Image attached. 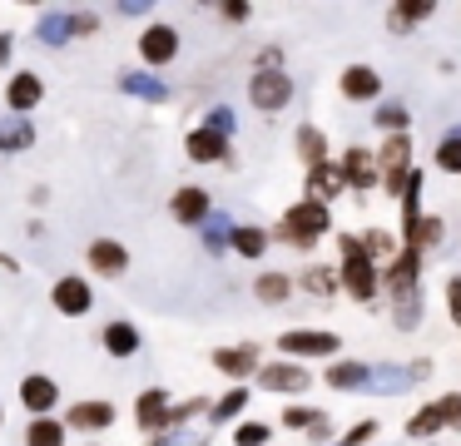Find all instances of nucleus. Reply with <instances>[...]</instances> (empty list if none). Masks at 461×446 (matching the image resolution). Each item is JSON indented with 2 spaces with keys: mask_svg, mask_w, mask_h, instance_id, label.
Listing matches in <instances>:
<instances>
[{
  "mask_svg": "<svg viewBox=\"0 0 461 446\" xmlns=\"http://www.w3.org/2000/svg\"><path fill=\"white\" fill-rule=\"evenodd\" d=\"M11 50H15V40H11V35H0V59H11Z\"/></svg>",
  "mask_w": 461,
  "mask_h": 446,
  "instance_id": "49",
  "label": "nucleus"
},
{
  "mask_svg": "<svg viewBox=\"0 0 461 446\" xmlns=\"http://www.w3.org/2000/svg\"><path fill=\"white\" fill-rule=\"evenodd\" d=\"M189 159H199V164H219V159H229V139L213 134V129H194L189 134Z\"/></svg>",
  "mask_w": 461,
  "mask_h": 446,
  "instance_id": "18",
  "label": "nucleus"
},
{
  "mask_svg": "<svg viewBox=\"0 0 461 446\" xmlns=\"http://www.w3.org/2000/svg\"><path fill=\"white\" fill-rule=\"evenodd\" d=\"M104 352L110 357H134L140 352V332H134L130 323H110L104 327Z\"/></svg>",
  "mask_w": 461,
  "mask_h": 446,
  "instance_id": "21",
  "label": "nucleus"
},
{
  "mask_svg": "<svg viewBox=\"0 0 461 446\" xmlns=\"http://www.w3.org/2000/svg\"><path fill=\"white\" fill-rule=\"evenodd\" d=\"M194 412H203V402H184V406H169V416H164V432H179V426L189 422Z\"/></svg>",
  "mask_w": 461,
  "mask_h": 446,
  "instance_id": "39",
  "label": "nucleus"
},
{
  "mask_svg": "<svg viewBox=\"0 0 461 446\" xmlns=\"http://www.w3.org/2000/svg\"><path fill=\"white\" fill-rule=\"evenodd\" d=\"M50 303L60 307L65 317H85L95 307V293H90V283H85V278H60V283H55V293H50Z\"/></svg>",
  "mask_w": 461,
  "mask_h": 446,
  "instance_id": "8",
  "label": "nucleus"
},
{
  "mask_svg": "<svg viewBox=\"0 0 461 446\" xmlns=\"http://www.w3.org/2000/svg\"><path fill=\"white\" fill-rule=\"evenodd\" d=\"M243 406H249V392H243V387H233L229 396H223L219 406H213V422H229V416H239Z\"/></svg>",
  "mask_w": 461,
  "mask_h": 446,
  "instance_id": "36",
  "label": "nucleus"
},
{
  "mask_svg": "<svg viewBox=\"0 0 461 446\" xmlns=\"http://www.w3.org/2000/svg\"><path fill=\"white\" fill-rule=\"evenodd\" d=\"M253 293H258L263 303H283V297L293 293V283H288V278H283V273H263L258 283H253Z\"/></svg>",
  "mask_w": 461,
  "mask_h": 446,
  "instance_id": "32",
  "label": "nucleus"
},
{
  "mask_svg": "<svg viewBox=\"0 0 461 446\" xmlns=\"http://www.w3.org/2000/svg\"><path fill=\"white\" fill-rule=\"evenodd\" d=\"M377 124L392 129V134H402V129H407V109H402V105H382L377 109Z\"/></svg>",
  "mask_w": 461,
  "mask_h": 446,
  "instance_id": "37",
  "label": "nucleus"
},
{
  "mask_svg": "<svg viewBox=\"0 0 461 446\" xmlns=\"http://www.w3.org/2000/svg\"><path fill=\"white\" fill-rule=\"evenodd\" d=\"M367 372L372 367H362V362H332L328 367V387H338V392H357V387H367Z\"/></svg>",
  "mask_w": 461,
  "mask_h": 446,
  "instance_id": "22",
  "label": "nucleus"
},
{
  "mask_svg": "<svg viewBox=\"0 0 461 446\" xmlns=\"http://www.w3.org/2000/svg\"><path fill=\"white\" fill-rule=\"evenodd\" d=\"M258 382L268 387V392H303V387H312V377L303 372V367H293V362H273V367L258 372Z\"/></svg>",
  "mask_w": 461,
  "mask_h": 446,
  "instance_id": "10",
  "label": "nucleus"
},
{
  "mask_svg": "<svg viewBox=\"0 0 461 446\" xmlns=\"http://www.w3.org/2000/svg\"><path fill=\"white\" fill-rule=\"evenodd\" d=\"M322 233H328V208L312 204V198H308V204H293L288 214H283V238H288V243L312 248Z\"/></svg>",
  "mask_w": 461,
  "mask_h": 446,
  "instance_id": "3",
  "label": "nucleus"
},
{
  "mask_svg": "<svg viewBox=\"0 0 461 446\" xmlns=\"http://www.w3.org/2000/svg\"><path fill=\"white\" fill-rule=\"evenodd\" d=\"M65 422L80 426V432H104V426L114 422V406H110V402H75Z\"/></svg>",
  "mask_w": 461,
  "mask_h": 446,
  "instance_id": "14",
  "label": "nucleus"
},
{
  "mask_svg": "<svg viewBox=\"0 0 461 446\" xmlns=\"http://www.w3.org/2000/svg\"><path fill=\"white\" fill-rule=\"evenodd\" d=\"M169 208H174L179 223H199L203 228V218H209V194H203V188H179Z\"/></svg>",
  "mask_w": 461,
  "mask_h": 446,
  "instance_id": "16",
  "label": "nucleus"
},
{
  "mask_svg": "<svg viewBox=\"0 0 461 446\" xmlns=\"http://www.w3.org/2000/svg\"><path fill=\"white\" fill-rule=\"evenodd\" d=\"M60 441H65V422H50V416L31 422V432H25V446H60Z\"/></svg>",
  "mask_w": 461,
  "mask_h": 446,
  "instance_id": "30",
  "label": "nucleus"
},
{
  "mask_svg": "<svg viewBox=\"0 0 461 446\" xmlns=\"http://www.w3.org/2000/svg\"><path fill=\"white\" fill-rule=\"evenodd\" d=\"M303 287H308V293H318V297H328L332 287H338V278H332V273H322V268H312V273L303 278Z\"/></svg>",
  "mask_w": 461,
  "mask_h": 446,
  "instance_id": "41",
  "label": "nucleus"
},
{
  "mask_svg": "<svg viewBox=\"0 0 461 446\" xmlns=\"http://www.w3.org/2000/svg\"><path fill=\"white\" fill-rule=\"evenodd\" d=\"M140 55H144V65H169V59L179 55V30L174 25H149L140 35Z\"/></svg>",
  "mask_w": 461,
  "mask_h": 446,
  "instance_id": "7",
  "label": "nucleus"
},
{
  "mask_svg": "<svg viewBox=\"0 0 461 446\" xmlns=\"http://www.w3.org/2000/svg\"><path fill=\"white\" fill-rule=\"evenodd\" d=\"M249 99L258 109H283L293 99V79L283 75V69H258V75L249 79Z\"/></svg>",
  "mask_w": 461,
  "mask_h": 446,
  "instance_id": "5",
  "label": "nucleus"
},
{
  "mask_svg": "<svg viewBox=\"0 0 461 446\" xmlns=\"http://www.w3.org/2000/svg\"><path fill=\"white\" fill-rule=\"evenodd\" d=\"M35 144V129L25 124V119H0V149L5 154H21V149Z\"/></svg>",
  "mask_w": 461,
  "mask_h": 446,
  "instance_id": "23",
  "label": "nucleus"
},
{
  "mask_svg": "<svg viewBox=\"0 0 461 446\" xmlns=\"http://www.w3.org/2000/svg\"><path fill=\"white\" fill-rule=\"evenodd\" d=\"M367 387H372V392H407L411 372H407V367H377V372H367Z\"/></svg>",
  "mask_w": 461,
  "mask_h": 446,
  "instance_id": "24",
  "label": "nucleus"
},
{
  "mask_svg": "<svg viewBox=\"0 0 461 446\" xmlns=\"http://www.w3.org/2000/svg\"><path fill=\"white\" fill-rule=\"evenodd\" d=\"M134 412H140L144 432H164V416H169V396H164V387H149V392L134 402Z\"/></svg>",
  "mask_w": 461,
  "mask_h": 446,
  "instance_id": "17",
  "label": "nucleus"
},
{
  "mask_svg": "<svg viewBox=\"0 0 461 446\" xmlns=\"http://www.w3.org/2000/svg\"><path fill=\"white\" fill-rule=\"evenodd\" d=\"M411 139L407 134H392L387 144H382V159H377V184L387 188V194H402L411 178Z\"/></svg>",
  "mask_w": 461,
  "mask_h": 446,
  "instance_id": "4",
  "label": "nucleus"
},
{
  "mask_svg": "<svg viewBox=\"0 0 461 446\" xmlns=\"http://www.w3.org/2000/svg\"><path fill=\"white\" fill-rule=\"evenodd\" d=\"M338 248H342V287H348L357 303H372V297H377V263L362 253L357 238H342Z\"/></svg>",
  "mask_w": 461,
  "mask_h": 446,
  "instance_id": "2",
  "label": "nucleus"
},
{
  "mask_svg": "<svg viewBox=\"0 0 461 446\" xmlns=\"http://www.w3.org/2000/svg\"><path fill=\"white\" fill-rule=\"evenodd\" d=\"M213 367L229 372V377H249L253 367H258V352H253V347H219V352H213Z\"/></svg>",
  "mask_w": 461,
  "mask_h": 446,
  "instance_id": "19",
  "label": "nucleus"
},
{
  "mask_svg": "<svg viewBox=\"0 0 461 446\" xmlns=\"http://www.w3.org/2000/svg\"><path fill=\"white\" fill-rule=\"evenodd\" d=\"M431 15V0H402V5H392V30H397V35H402V30H411V25H417V20H427Z\"/></svg>",
  "mask_w": 461,
  "mask_h": 446,
  "instance_id": "25",
  "label": "nucleus"
},
{
  "mask_svg": "<svg viewBox=\"0 0 461 446\" xmlns=\"http://www.w3.org/2000/svg\"><path fill=\"white\" fill-rule=\"evenodd\" d=\"M90 263H95V273H124L130 268V248L124 243H114V238H100V243H90Z\"/></svg>",
  "mask_w": 461,
  "mask_h": 446,
  "instance_id": "13",
  "label": "nucleus"
},
{
  "mask_svg": "<svg viewBox=\"0 0 461 446\" xmlns=\"http://www.w3.org/2000/svg\"><path fill=\"white\" fill-rule=\"evenodd\" d=\"M342 178H348V184H357V188H372L377 184V159L367 154V149H348V159H342Z\"/></svg>",
  "mask_w": 461,
  "mask_h": 446,
  "instance_id": "15",
  "label": "nucleus"
},
{
  "mask_svg": "<svg viewBox=\"0 0 461 446\" xmlns=\"http://www.w3.org/2000/svg\"><path fill=\"white\" fill-rule=\"evenodd\" d=\"M223 20H249V0H223Z\"/></svg>",
  "mask_w": 461,
  "mask_h": 446,
  "instance_id": "47",
  "label": "nucleus"
},
{
  "mask_svg": "<svg viewBox=\"0 0 461 446\" xmlns=\"http://www.w3.org/2000/svg\"><path fill=\"white\" fill-rule=\"evenodd\" d=\"M229 243L239 248L243 258H263V248H268V233H263V228H233Z\"/></svg>",
  "mask_w": 461,
  "mask_h": 446,
  "instance_id": "31",
  "label": "nucleus"
},
{
  "mask_svg": "<svg viewBox=\"0 0 461 446\" xmlns=\"http://www.w3.org/2000/svg\"><path fill=\"white\" fill-rule=\"evenodd\" d=\"M233 441H239V446H263V441H268V426L249 422V426H239V436H233Z\"/></svg>",
  "mask_w": 461,
  "mask_h": 446,
  "instance_id": "42",
  "label": "nucleus"
},
{
  "mask_svg": "<svg viewBox=\"0 0 461 446\" xmlns=\"http://www.w3.org/2000/svg\"><path fill=\"white\" fill-rule=\"evenodd\" d=\"M298 154L308 159V168H318V164H328V139L318 134L312 124H303L298 129Z\"/></svg>",
  "mask_w": 461,
  "mask_h": 446,
  "instance_id": "27",
  "label": "nucleus"
},
{
  "mask_svg": "<svg viewBox=\"0 0 461 446\" xmlns=\"http://www.w3.org/2000/svg\"><path fill=\"white\" fill-rule=\"evenodd\" d=\"M229 238H233V223L223 214L203 218V248H209V253H223V248H229Z\"/></svg>",
  "mask_w": 461,
  "mask_h": 446,
  "instance_id": "29",
  "label": "nucleus"
},
{
  "mask_svg": "<svg viewBox=\"0 0 461 446\" xmlns=\"http://www.w3.org/2000/svg\"><path fill=\"white\" fill-rule=\"evenodd\" d=\"M437 412H441V426H456V432H461V392L441 396V402H437Z\"/></svg>",
  "mask_w": 461,
  "mask_h": 446,
  "instance_id": "38",
  "label": "nucleus"
},
{
  "mask_svg": "<svg viewBox=\"0 0 461 446\" xmlns=\"http://www.w3.org/2000/svg\"><path fill=\"white\" fill-rule=\"evenodd\" d=\"M55 396H60V387H55L50 377H41V372H35V377H25V382H21V402L31 406L35 416H50Z\"/></svg>",
  "mask_w": 461,
  "mask_h": 446,
  "instance_id": "11",
  "label": "nucleus"
},
{
  "mask_svg": "<svg viewBox=\"0 0 461 446\" xmlns=\"http://www.w3.org/2000/svg\"><path fill=\"white\" fill-rule=\"evenodd\" d=\"M437 432H441V412H437V406H421V412L407 422V436H437Z\"/></svg>",
  "mask_w": 461,
  "mask_h": 446,
  "instance_id": "34",
  "label": "nucleus"
},
{
  "mask_svg": "<svg viewBox=\"0 0 461 446\" xmlns=\"http://www.w3.org/2000/svg\"><path fill=\"white\" fill-rule=\"evenodd\" d=\"M35 35H41L45 45H65V40L75 35V30H70V15H60V10H50V15H41V25H35Z\"/></svg>",
  "mask_w": 461,
  "mask_h": 446,
  "instance_id": "28",
  "label": "nucleus"
},
{
  "mask_svg": "<svg viewBox=\"0 0 461 446\" xmlns=\"http://www.w3.org/2000/svg\"><path fill=\"white\" fill-rule=\"evenodd\" d=\"M372 432H377V426H372V422H357V426H352V432H348V436H342V441H338V446H362V441H367V436H372Z\"/></svg>",
  "mask_w": 461,
  "mask_h": 446,
  "instance_id": "44",
  "label": "nucleus"
},
{
  "mask_svg": "<svg viewBox=\"0 0 461 446\" xmlns=\"http://www.w3.org/2000/svg\"><path fill=\"white\" fill-rule=\"evenodd\" d=\"M328 416L322 412H308V406H288L283 412V426H293V432H312V426H322Z\"/></svg>",
  "mask_w": 461,
  "mask_h": 446,
  "instance_id": "35",
  "label": "nucleus"
},
{
  "mask_svg": "<svg viewBox=\"0 0 461 446\" xmlns=\"http://www.w3.org/2000/svg\"><path fill=\"white\" fill-rule=\"evenodd\" d=\"M120 85H124V95H140V99H164V95H169V89H164V79L144 75V69H130Z\"/></svg>",
  "mask_w": 461,
  "mask_h": 446,
  "instance_id": "26",
  "label": "nucleus"
},
{
  "mask_svg": "<svg viewBox=\"0 0 461 446\" xmlns=\"http://www.w3.org/2000/svg\"><path fill=\"white\" fill-rule=\"evenodd\" d=\"M437 164L447 168V174H461V129H451V134L441 139V149H437Z\"/></svg>",
  "mask_w": 461,
  "mask_h": 446,
  "instance_id": "33",
  "label": "nucleus"
},
{
  "mask_svg": "<svg viewBox=\"0 0 461 446\" xmlns=\"http://www.w3.org/2000/svg\"><path fill=\"white\" fill-rule=\"evenodd\" d=\"M357 243H362V253H367V258H372V263H382V258H387V253H392V243H387V233H367V238H357Z\"/></svg>",
  "mask_w": 461,
  "mask_h": 446,
  "instance_id": "40",
  "label": "nucleus"
},
{
  "mask_svg": "<svg viewBox=\"0 0 461 446\" xmlns=\"http://www.w3.org/2000/svg\"><path fill=\"white\" fill-rule=\"evenodd\" d=\"M387 287H392V317H397V327H417L421 317V293H417V253H402L392 258L387 268Z\"/></svg>",
  "mask_w": 461,
  "mask_h": 446,
  "instance_id": "1",
  "label": "nucleus"
},
{
  "mask_svg": "<svg viewBox=\"0 0 461 446\" xmlns=\"http://www.w3.org/2000/svg\"><path fill=\"white\" fill-rule=\"evenodd\" d=\"M278 347L288 357H332V352H338V337L318 332V327H293V332L278 337Z\"/></svg>",
  "mask_w": 461,
  "mask_h": 446,
  "instance_id": "6",
  "label": "nucleus"
},
{
  "mask_svg": "<svg viewBox=\"0 0 461 446\" xmlns=\"http://www.w3.org/2000/svg\"><path fill=\"white\" fill-rule=\"evenodd\" d=\"M41 99H45V85H41V75H31V69H21V75L11 79V89H5V105H11L15 114H31Z\"/></svg>",
  "mask_w": 461,
  "mask_h": 446,
  "instance_id": "9",
  "label": "nucleus"
},
{
  "mask_svg": "<svg viewBox=\"0 0 461 446\" xmlns=\"http://www.w3.org/2000/svg\"><path fill=\"white\" fill-rule=\"evenodd\" d=\"M342 95H348V99H377L382 95V79L372 75L367 65H352L348 75H342Z\"/></svg>",
  "mask_w": 461,
  "mask_h": 446,
  "instance_id": "20",
  "label": "nucleus"
},
{
  "mask_svg": "<svg viewBox=\"0 0 461 446\" xmlns=\"http://www.w3.org/2000/svg\"><path fill=\"white\" fill-rule=\"evenodd\" d=\"M203 129H213V134H223V139H229V134H233V114H229V109H213V114H209V124H203Z\"/></svg>",
  "mask_w": 461,
  "mask_h": 446,
  "instance_id": "43",
  "label": "nucleus"
},
{
  "mask_svg": "<svg viewBox=\"0 0 461 446\" xmlns=\"http://www.w3.org/2000/svg\"><path fill=\"white\" fill-rule=\"evenodd\" d=\"M95 25H100V20H95L90 10H85V15H70V30H75V35H95Z\"/></svg>",
  "mask_w": 461,
  "mask_h": 446,
  "instance_id": "46",
  "label": "nucleus"
},
{
  "mask_svg": "<svg viewBox=\"0 0 461 446\" xmlns=\"http://www.w3.org/2000/svg\"><path fill=\"white\" fill-rule=\"evenodd\" d=\"M154 446H194V436L189 432H169L164 441H154Z\"/></svg>",
  "mask_w": 461,
  "mask_h": 446,
  "instance_id": "48",
  "label": "nucleus"
},
{
  "mask_svg": "<svg viewBox=\"0 0 461 446\" xmlns=\"http://www.w3.org/2000/svg\"><path fill=\"white\" fill-rule=\"evenodd\" d=\"M447 303H451V323H461V278L447 283Z\"/></svg>",
  "mask_w": 461,
  "mask_h": 446,
  "instance_id": "45",
  "label": "nucleus"
},
{
  "mask_svg": "<svg viewBox=\"0 0 461 446\" xmlns=\"http://www.w3.org/2000/svg\"><path fill=\"white\" fill-rule=\"evenodd\" d=\"M342 168L338 164H318V168H308V188H312V204H322L328 208V198H338L342 194Z\"/></svg>",
  "mask_w": 461,
  "mask_h": 446,
  "instance_id": "12",
  "label": "nucleus"
}]
</instances>
